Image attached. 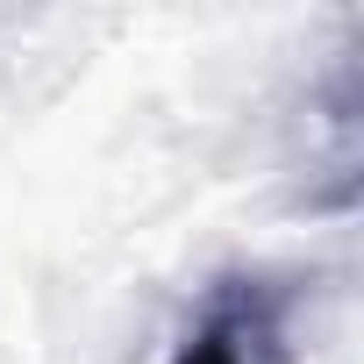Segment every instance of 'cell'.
I'll return each instance as SVG.
<instances>
[{
	"instance_id": "6da1fadb",
	"label": "cell",
	"mask_w": 364,
	"mask_h": 364,
	"mask_svg": "<svg viewBox=\"0 0 364 364\" xmlns=\"http://www.w3.org/2000/svg\"><path fill=\"white\" fill-rule=\"evenodd\" d=\"M164 364H293V293L272 272H222Z\"/></svg>"
}]
</instances>
